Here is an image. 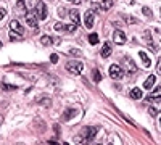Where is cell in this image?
Here are the masks:
<instances>
[{
    "mask_svg": "<svg viewBox=\"0 0 161 145\" xmlns=\"http://www.w3.org/2000/svg\"><path fill=\"white\" fill-rule=\"evenodd\" d=\"M0 48H2V42H0Z\"/></svg>",
    "mask_w": 161,
    "mask_h": 145,
    "instance_id": "obj_42",
    "label": "cell"
},
{
    "mask_svg": "<svg viewBox=\"0 0 161 145\" xmlns=\"http://www.w3.org/2000/svg\"><path fill=\"white\" fill-rule=\"evenodd\" d=\"M159 127H161V120H159Z\"/></svg>",
    "mask_w": 161,
    "mask_h": 145,
    "instance_id": "obj_41",
    "label": "cell"
},
{
    "mask_svg": "<svg viewBox=\"0 0 161 145\" xmlns=\"http://www.w3.org/2000/svg\"><path fill=\"white\" fill-rule=\"evenodd\" d=\"M5 15H7V11H5L3 8H0V21H2V20L5 18Z\"/></svg>",
    "mask_w": 161,
    "mask_h": 145,
    "instance_id": "obj_32",
    "label": "cell"
},
{
    "mask_svg": "<svg viewBox=\"0 0 161 145\" xmlns=\"http://www.w3.org/2000/svg\"><path fill=\"white\" fill-rule=\"evenodd\" d=\"M24 18H26V23H28L32 29H37V16H36L34 11H28L24 15Z\"/></svg>",
    "mask_w": 161,
    "mask_h": 145,
    "instance_id": "obj_6",
    "label": "cell"
},
{
    "mask_svg": "<svg viewBox=\"0 0 161 145\" xmlns=\"http://www.w3.org/2000/svg\"><path fill=\"white\" fill-rule=\"evenodd\" d=\"M3 120H5V118H3V114H0V126H2V123H3Z\"/></svg>",
    "mask_w": 161,
    "mask_h": 145,
    "instance_id": "obj_37",
    "label": "cell"
},
{
    "mask_svg": "<svg viewBox=\"0 0 161 145\" xmlns=\"http://www.w3.org/2000/svg\"><path fill=\"white\" fill-rule=\"evenodd\" d=\"M111 52H113V48H111V44H110V42H105V44H103V47H102L100 55H102L103 58H108V57L111 55Z\"/></svg>",
    "mask_w": 161,
    "mask_h": 145,
    "instance_id": "obj_11",
    "label": "cell"
},
{
    "mask_svg": "<svg viewBox=\"0 0 161 145\" xmlns=\"http://www.w3.org/2000/svg\"><path fill=\"white\" fill-rule=\"evenodd\" d=\"M113 5V0H102V8L103 10H110Z\"/></svg>",
    "mask_w": 161,
    "mask_h": 145,
    "instance_id": "obj_25",
    "label": "cell"
},
{
    "mask_svg": "<svg viewBox=\"0 0 161 145\" xmlns=\"http://www.w3.org/2000/svg\"><path fill=\"white\" fill-rule=\"evenodd\" d=\"M50 60H52V63H57V61H58V55H55V53H53V55L50 57Z\"/></svg>",
    "mask_w": 161,
    "mask_h": 145,
    "instance_id": "obj_34",
    "label": "cell"
},
{
    "mask_svg": "<svg viewBox=\"0 0 161 145\" xmlns=\"http://www.w3.org/2000/svg\"><path fill=\"white\" fill-rule=\"evenodd\" d=\"M16 7H18V10H19L21 13H24V11H26V0H18Z\"/></svg>",
    "mask_w": 161,
    "mask_h": 145,
    "instance_id": "obj_24",
    "label": "cell"
},
{
    "mask_svg": "<svg viewBox=\"0 0 161 145\" xmlns=\"http://www.w3.org/2000/svg\"><path fill=\"white\" fill-rule=\"evenodd\" d=\"M69 55H76V57H80V55H82V52H80L79 48H71V50H69Z\"/></svg>",
    "mask_w": 161,
    "mask_h": 145,
    "instance_id": "obj_29",
    "label": "cell"
},
{
    "mask_svg": "<svg viewBox=\"0 0 161 145\" xmlns=\"http://www.w3.org/2000/svg\"><path fill=\"white\" fill-rule=\"evenodd\" d=\"M69 18L73 20V24L77 26V24H79V11H77V10H71V11H69Z\"/></svg>",
    "mask_w": 161,
    "mask_h": 145,
    "instance_id": "obj_17",
    "label": "cell"
},
{
    "mask_svg": "<svg viewBox=\"0 0 161 145\" xmlns=\"http://www.w3.org/2000/svg\"><path fill=\"white\" fill-rule=\"evenodd\" d=\"M74 143H76V145H87V140L80 136V134H77V136L74 137Z\"/></svg>",
    "mask_w": 161,
    "mask_h": 145,
    "instance_id": "obj_21",
    "label": "cell"
},
{
    "mask_svg": "<svg viewBox=\"0 0 161 145\" xmlns=\"http://www.w3.org/2000/svg\"><path fill=\"white\" fill-rule=\"evenodd\" d=\"M68 2H73V3H76V5H79V3H80V0H68Z\"/></svg>",
    "mask_w": 161,
    "mask_h": 145,
    "instance_id": "obj_36",
    "label": "cell"
},
{
    "mask_svg": "<svg viewBox=\"0 0 161 145\" xmlns=\"http://www.w3.org/2000/svg\"><path fill=\"white\" fill-rule=\"evenodd\" d=\"M40 44H42V45H52L53 39L50 36H44V37H40Z\"/></svg>",
    "mask_w": 161,
    "mask_h": 145,
    "instance_id": "obj_20",
    "label": "cell"
},
{
    "mask_svg": "<svg viewBox=\"0 0 161 145\" xmlns=\"http://www.w3.org/2000/svg\"><path fill=\"white\" fill-rule=\"evenodd\" d=\"M53 29L55 31H66V24H63V23H55V26H53Z\"/></svg>",
    "mask_w": 161,
    "mask_h": 145,
    "instance_id": "obj_26",
    "label": "cell"
},
{
    "mask_svg": "<svg viewBox=\"0 0 161 145\" xmlns=\"http://www.w3.org/2000/svg\"><path fill=\"white\" fill-rule=\"evenodd\" d=\"M124 20L129 23V24H134V23H137V20L136 18H130V16H124Z\"/></svg>",
    "mask_w": 161,
    "mask_h": 145,
    "instance_id": "obj_31",
    "label": "cell"
},
{
    "mask_svg": "<svg viewBox=\"0 0 161 145\" xmlns=\"http://www.w3.org/2000/svg\"><path fill=\"white\" fill-rule=\"evenodd\" d=\"M10 37H11V41H16V39L19 37V34H16V32H11V34H10Z\"/></svg>",
    "mask_w": 161,
    "mask_h": 145,
    "instance_id": "obj_33",
    "label": "cell"
},
{
    "mask_svg": "<svg viewBox=\"0 0 161 145\" xmlns=\"http://www.w3.org/2000/svg\"><path fill=\"white\" fill-rule=\"evenodd\" d=\"M155 81H156V77H155L153 74H152V76H148V77L145 79V82H143V89H147V90L152 89V87L155 86Z\"/></svg>",
    "mask_w": 161,
    "mask_h": 145,
    "instance_id": "obj_13",
    "label": "cell"
},
{
    "mask_svg": "<svg viewBox=\"0 0 161 145\" xmlns=\"http://www.w3.org/2000/svg\"><path fill=\"white\" fill-rule=\"evenodd\" d=\"M50 145H57V142L55 140H50Z\"/></svg>",
    "mask_w": 161,
    "mask_h": 145,
    "instance_id": "obj_38",
    "label": "cell"
},
{
    "mask_svg": "<svg viewBox=\"0 0 161 145\" xmlns=\"http://www.w3.org/2000/svg\"><path fill=\"white\" fill-rule=\"evenodd\" d=\"M123 61H124V66L127 68V73H129V74H132V73H136V71H137L136 63L132 61V58H130L129 55H126V57L123 58Z\"/></svg>",
    "mask_w": 161,
    "mask_h": 145,
    "instance_id": "obj_7",
    "label": "cell"
},
{
    "mask_svg": "<svg viewBox=\"0 0 161 145\" xmlns=\"http://www.w3.org/2000/svg\"><path fill=\"white\" fill-rule=\"evenodd\" d=\"M142 11H143V15H145V16H148L150 20L153 18V13H152V10H150L148 7H143V8H142Z\"/></svg>",
    "mask_w": 161,
    "mask_h": 145,
    "instance_id": "obj_27",
    "label": "cell"
},
{
    "mask_svg": "<svg viewBox=\"0 0 161 145\" xmlns=\"http://www.w3.org/2000/svg\"><path fill=\"white\" fill-rule=\"evenodd\" d=\"M97 132H98V127H84V131L80 132V136L89 142V140H92L93 137L97 136Z\"/></svg>",
    "mask_w": 161,
    "mask_h": 145,
    "instance_id": "obj_4",
    "label": "cell"
},
{
    "mask_svg": "<svg viewBox=\"0 0 161 145\" xmlns=\"http://www.w3.org/2000/svg\"><path fill=\"white\" fill-rule=\"evenodd\" d=\"M130 98H134V100H139V98H142V89H139V87H134V89L130 90Z\"/></svg>",
    "mask_w": 161,
    "mask_h": 145,
    "instance_id": "obj_16",
    "label": "cell"
},
{
    "mask_svg": "<svg viewBox=\"0 0 161 145\" xmlns=\"http://www.w3.org/2000/svg\"><path fill=\"white\" fill-rule=\"evenodd\" d=\"M84 24H86L87 29H90L92 26H93V11L92 10H89V11L84 13Z\"/></svg>",
    "mask_w": 161,
    "mask_h": 145,
    "instance_id": "obj_8",
    "label": "cell"
},
{
    "mask_svg": "<svg viewBox=\"0 0 161 145\" xmlns=\"http://www.w3.org/2000/svg\"><path fill=\"white\" fill-rule=\"evenodd\" d=\"M2 87H3V90H15V89H18L16 86H13V84H2Z\"/></svg>",
    "mask_w": 161,
    "mask_h": 145,
    "instance_id": "obj_28",
    "label": "cell"
},
{
    "mask_svg": "<svg viewBox=\"0 0 161 145\" xmlns=\"http://www.w3.org/2000/svg\"><path fill=\"white\" fill-rule=\"evenodd\" d=\"M15 145H24V143H15Z\"/></svg>",
    "mask_w": 161,
    "mask_h": 145,
    "instance_id": "obj_39",
    "label": "cell"
},
{
    "mask_svg": "<svg viewBox=\"0 0 161 145\" xmlns=\"http://www.w3.org/2000/svg\"><path fill=\"white\" fill-rule=\"evenodd\" d=\"M110 76H111L113 79H121V77L124 76V70L121 68L119 64L114 63V64H111V66H110Z\"/></svg>",
    "mask_w": 161,
    "mask_h": 145,
    "instance_id": "obj_3",
    "label": "cell"
},
{
    "mask_svg": "<svg viewBox=\"0 0 161 145\" xmlns=\"http://www.w3.org/2000/svg\"><path fill=\"white\" fill-rule=\"evenodd\" d=\"M139 57H140V60L143 61V64L147 68H150V64H152V60L148 58V55L145 53V52H139Z\"/></svg>",
    "mask_w": 161,
    "mask_h": 145,
    "instance_id": "obj_15",
    "label": "cell"
},
{
    "mask_svg": "<svg viewBox=\"0 0 161 145\" xmlns=\"http://www.w3.org/2000/svg\"><path fill=\"white\" fill-rule=\"evenodd\" d=\"M143 34H145V42H147V45L150 47V50L153 52V53H156L158 50H156V45L153 44V39H152V34H150V31H145Z\"/></svg>",
    "mask_w": 161,
    "mask_h": 145,
    "instance_id": "obj_10",
    "label": "cell"
},
{
    "mask_svg": "<svg viewBox=\"0 0 161 145\" xmlns=\"http://www.w3.org/2000/svg\"><path fill=\"white\" fill-rule=\"evenodd\" d=\"M66 70H68L71 74H74V76H79L80 73H82V70H84V63H80V61H69V63H66Z\"/></svg>",
    "mask_w": 161,
    "mask_h": 145,
    "instance_id": "obj_1",
    "label": "cell"
},
{
    "mask_svg": "<svg viewBox=\"0 0 161 145\" xmlns=\"http://www.w3.org/2000/svg\"><path fill=\"white\" fill-rule=\"evenodd\" d=\"M98 42H100V39H98L97 34H90V36H89V44H90V45H97Z\"/></svg>",
    "mask_w": 161,
    "mask_h": 145,
    "instance_id": "obj_22",
    "label": "cell"
},
{
    "mask_svg": "<svg viewBox=\"0 0 161 145\" xmlns=\"http://www.w3.org/2000/svg\"><path fill=\"white\" fill-rule=\"evenodd\" d=\"M37 103H39V105H45V107H50V97H47V95L39 97V98H37Z\"/></svg>",
    "mask_w": 161,
    "mask_h": 145,
    "instance_id": "obj_19",
    "label": "cell"
},
{
    "mask_svg": "<svg viewBox=\"0 0 161 145\" xmlns=\"http://www.w3.org/2000/svg\"><path fill=\"white\" fill-rule=\"evenodd\" d=\"M108 145H113V143H108Z\"/></svg>",
    "mask_w": 161,
    "mask_h": 145,
    "instance_id": "obj_44",
    "label": "cell"
},
{
    "mask_svg": "<svg viewBox=\"0 0 161 145\" xmlns=\"http://www.w3.org/2000/svg\"><path fill=\"white\" fill-rule=\"evenodd\" d=\"M74 113H76L74 108H68V110L64 111V114H63V121H69V118H73Z\"/></svg>",
    "mask_w": 161,
    "mask_h": 145,
    "instance_id": "obj_18",
    "label": "cell"
},
{
    "mask_svg": "<svg viewBox=\"0 0 161 145\" xmlns=\"http://www.w3.org/2000/svg\"><path fill=\"white\" fill-rule=\"evenodd\" d=\"M156 98H161V87H156L152 94H148V97H147V100H156Z\"/></svg>",
    "mask_w": 161,
    "mask_h": 145,
    "instance_id": "obj_14",
    "label": "cell"
},
{
    "mask_svg": "<svg viewBox=\"0 0 161 145\" xmlns=\"http://www.w3.org/2000/svg\"><path fill=\"white\" fill-rule=\"evenodd\" d=\"M93 145H100V143H93Z\"/></svg>",
    "mask_w": 161,
    "mask_h": 145,
    "instance_id": "obj_43",
    "label": "cell"
},
{
    "mask_svg": "<svg viewBox=\"0 0 161 145\" xmlns=\"http://www.w3.org/2000/svg\"><path fill=\"white\" fill-rule=\"evenodd\" d=\"M113 42L114 44H118V45H123V44H126V34L121 31V29H116L114 32H113Z\"/></svg>",
    "mask_w": 161,
    "mask_h": 145,
    "instance_id": "obj_5",
    "label": "cell"
},
{
    "mask_svg": "<svg viewBox=\"0 0 161 145\" xmlns=\"http://www.w3.org/2000/svg\"><path fill=\"white\" fill-rule=\"evenodd\" d=\"M159 111H161V102H158V103L150 105V107H148V113H150V116H153V118H155Z\"/></svg>",
    "mask_w": 161,
    "mask_h": 145,
    "instance_id": "obj_12",
    "label": "cell"
},
{
    "mask_svg": "<svg viewBox=\"0 0 161 145\" xmlns=\"http://www.w3.org/2000/svg\"><path fill=\"white\" fill-rule=\"evenodd\" d=\"M156 71H158V73L161 74V58L158 60V66H156Z\"/></svg>",
    "mask_w": 161,
    "mask_h": 145,
    "instance_id": "obj_35",
    "label": "cell"
},
{
    "mask_svg": "<svg viewBox=\"0 0 161 145\" xmlns=\"http://www.w3.org/2000/svg\"><path fill=\"white\" fill-rule=\"evenodd\" d=\"M63 145H69V143H68V142H66V143H63Z\"/></svg>",
    "mask_w": 161,
    "mask_h": 145,
    "instance_id": "obj_40",
    "label": "cell"
},
{
    "mask_svg": "<svg viewBox=\"0 0 161 145\" xmlns=\"http://www.w3.org/2000/svg\"><path fill=\"white\" fill-rule=\"evenodd\" d=\"M34 13H36L37 20H45L47 15H48V10H47V7H45L44 2H37V3H36V10H34Z\"/></svg>",
    "mask_w": 161,
    "mask_h": 145,
    "instance_id": "obj_2",
    "label": "cell"
},
{
    "mask_svg": "<svg viewBox=\"0 0 161 145\" xmlns=\"http://www.w3.org/2000/svg\"><path fill=\"white\" fill-rule=\"evenodd\" d=\"M92 79H93V81H95V82H100L102 81V74H100V71L98 70H92Z\"/></svg>",
    "mask_w": 161,
    "mask_h": 145,
    "instance_id": "obj_23",
    "label": "cell"
},
{
    "mask_svg": "<svg viewBox=\"0 0 161 145\" xmlns=\"http://www.w3.org/2000/svg\"><path fill=\"white\" fill-rule=\"evenodd\" d=\"M10 29H11V32H16V34H23L24 32V28L19 24V21H16V20H13L10 23Z\"/></svg>",
    "mask_w": 161,
    "mask_h": 145,
    "instance_id": "obj_9",
    "label": "cell"
},
{
    "mask_svg": "<svg viewBox=\"0 0 161 145\" xmlns=\"http://www.w3.org/2000/svg\"><path fill=\"white\" fill-rule=\"evenodd\" d=\"M76 28H77V26L76 24H66V31H68V32H73V31H76Z\"/></svg>",
    "mask_w": 161,
    "mask_h": 145,
    "instance_id": "obj_30",
    "label": "cell"
}]
</instances>
